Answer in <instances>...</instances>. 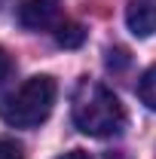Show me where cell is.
<instances>
[{"label":"cell","instance_id":"8992f818","mask_svg":"<svg viewBox=\"0 0 156 159\" xmlns=\"http://www.w3.org/2000/svg\"><path fill=\"white\" fill-rule=\"evenodd\" d=\"M138 95H141V101H144L150 110H156V64L150 70H144V77L138 83Z\"/></svg>","mask_w":156,"mask_h":159},{"label":"cell","instance_id":"ba28073f","mask_svg":"<svg viewBox=\"0 0 156 159\" xmlns=\"http://www.w3.org/2000/svg\"><path fill=\"white\" fill-rule=\"evenodd\" d=\"M129 64V52L126 49H107V67L110 70H122Z\"/></svg>","mask_w":156,"mask_h":159},{"label":"cell","instance_id":"5b68a950","mask_svg":"<svg viewBox=\"0 0 156 159\" xmlns=\"http://www.w3.org/2000/svg\"><path fill=\"white\" fill-rule=\"evenodd\" d=\"M83 40H86V31L80 28L77 21H61L55 28V43L64 46V49H80Z\"/></svg>","mask_w":156,"mask_h":159},{"label":"cell","instance_id":"52a82bcc","mask_svg":"<svg viewBox=\"0 0 156 159\" xmlns=\"http://www.w3.org/2000/svg\"><path fill=\"white\" fill-rule=\"evenodd\" d=\"M0 159H25L21 144L12 138H0Z\"/></svg>","mask_w":156,"mask_h":159},{"label":"cell","instance_id":"7a4b0ae2","mask_svg":"<svg viewBox=\"0 0 156 159\" xmlns=\"http://www.w3.org/2000/svg\"><path fill=\"white\" fill-rule=\"evenodd\" d=\"M55 95H58V83L49 74H37V77L25 80L16 92L3 95L0 119L12 129H34L49 119L55 107Z\"/></svg>","mask_w":156,"mask_h":159},{"label":"cell","instance_id":"3957f363","mask_svg":"<svg viewBox=\"0 0 156 159\" xmlns=\"http://www.w3.org/2000/svg\"><path fill=\"white\" fill-rule=\"evenodd\" d=\"M16 19L25 31H55L61 21V3L58 0H21L16 9Z\"/></svg>","mask_w":156,"mask_h":159},{"label":"cell","instance_id":"30bf717a","mask_svg":"<svg viewBox=\"0 0 156 159\" xmlns=\"http://www.w3.org/2000/svg\"><path fill=\"white\" fill-rule=\"evenodd\" d=\"M55 159H92L86 150H71V153H61V156H55Z\"/></svg>","mask_w":156,"mask_h":159},{"label":"cell","instance_id":"6da1fadb","mask_svg":"<svg viewBox=\"0 0 156 159\" xmlns=\"http://www.w3.org/2000/svg\"><path fill=\"white\" fill-rule=\"evenodd\" d=\"M74 125L89 138H113L126 129V107L122 101L98 80L83 77L74 89Z\"/></svg>","mask_w":156,"mask_h":159},{"label":"cell","instance_id":"9c48e42d","mask_svg":"<svg viewBox=\"0 0 156 159\" xmlns=\"http://www.w3.org/2000/svg\"><path fill=\"white\" fill-rule=\"evenodd\" d=\"M12 70H16V61H12V55H9V52L0 46V86L12 77Z\"/></svg>","mask_w":156,"mask_h":159},{"label":"cell","instance_id":"277c9868","mask_svg":"<svg viewBox=\"0 0 156 159\" xmlns=\"http://www.w3.org/2000/svg\"><path fill=\"white\" fill-rule=\"evenodd\" d=\"M126 25L135 37L156 34V0H129L126 6Z\"/></svg>","mask_w":156,"mask_h":159},{"label":"cell","instance_id":"8fae6325","mask_svg":"<svg viewBox=\"0 0 156 159\" xmlns=\"http://www.w3.org/2000/svg\"><path fill=\"white\" fill-rule=\"evenodd\" d=\"M104 159H129V156H126V153H107Z\"/></svg>","mask_w":156,"mask_h":159}]
</instances>
